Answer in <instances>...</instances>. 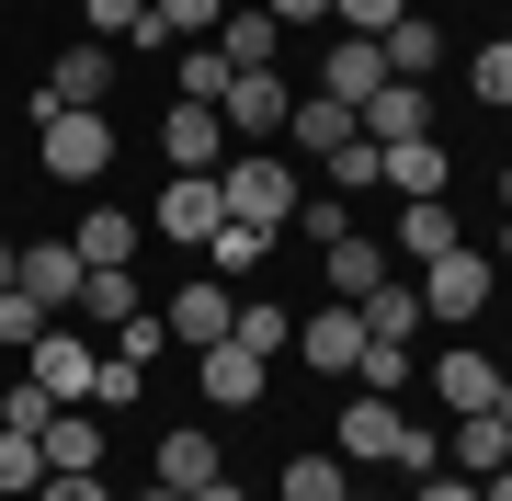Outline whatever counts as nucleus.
Listing matches in <instances>:
<instances>
[{"mask_svg":"<svg viewBox=\"0 0 512 501\" xmlns=\"http://www.w3.org/2000/svg\"><path fill=\"white\" fill-rule=\"evenodd\" d=\"M376 46H387V80H421V92H433V69H444V35H433V12H399Z\"/></svg>","mask_w":512,"mask_h":501,"instance_id":"aec40b11","label":"nucleus"},{"mask_svg":"<svg viewBox=\"0 0 512 501\" xmlns=\"http://www.w3.org/2000/svg\"><path fill=\"white\" fill-rule=\"evenodd\" d=\"M46 467H103V433H92V410H57V422H46Z\"/></svg>","mask_w":512,"mask_h":501,"instance_id":"2f4dec72","label":"nucleus"},{"mask_svg":"<svg viewBox=\"0 0 512 501\" xmlns=\"http://www.w3.org/2000/svg\"><path fill=\"white\" fill-rule=\"evenodd\" d=\"M148 228H160V240H183V251H205V240L228 228L217 171H171V183H160V205H148Z\"/></svg>","mask_w":512,"mask_h":501,"instance_id":"423d86ee","label":"nucleus"},{"mask_svg":"<svg viewBox=\"0 0 512 501\" xmlns=\"http://www.w3.org/2000/svg\"><path fill=\"white\" fill-rule=\"evenodd\" d=\"M194 376H205V410H251L274 365H262L251 342H205V353H194Z\"/></svg>","mask_w":512,"mask_h":501,"instance_id":"9b49d317","label":"nucleus"},{"mask_svg":"<svg viewBox=\"0 0 512 501\" xmlns=\"http://www.w3.org/2000/svg\"><path fill=\"white\" fill-rule=\"evenodd\" d=\"M148 501H183V490H148Z\"/></svg>","mask_w":512,"mask_h":501,"instance_id":"603ef678","label":"nucleus"},{"mask_svg":"<svg viewBox=\"0 0 512 501\" xmlns=\"http://www.w3.org/2000/svg\"><path fill=\"white\" fill-rule=\"evenodd\" d=\"M274 23H330V0H262Z\"/></svg>","mask_w":512,"mask_h":501,"instance_id":"de8ad7c7","label":"nucleus"},{"mask_svg":"<svg viewBox=\"0 0 512 501\" xmlns=\"http://www.w3.org/2000/svg\"><path fill=\"white\" fill-rule=\"evenodd\" d=\"M410 12H421V0H410Z\"/></svg>","mask_w":512,"mask_h":501,"instance_id":"5fc2aeb1","label":"nucleus"},{"mask_svg":"<svg viewBox=\"0 0 512 501\" xmlns=\"http://www.w3.org/2000/svg\"><path fill=\"white\" fill-rule=\"evenodd\" d=\"M160 342H171V331H160V308H137L126 331H114V353H126V365H148V353H160Z\"/></svg>","mask_w":512,"mask_h":501,"instance_id":"a18cd8bd","label":"nucleus"},{"mask_svg":"<svg viewBox=\"0 0 512 501\" xmlns=\"http://www.w3.org/2000/svg\"><path fill=\"white\" fill-rule=\"evenodd\" d=\"M12 285H23L46 319H69V308H80V251H69V240H23V251H12Z\"/></svg>","mask_w":512,"mask_h":501,"instance_id":"6e6552de","label":"nucleus"},{"mask_svg":"<svg viewBox=\"0 0 512 501\" xmlns=\"http://www.w3.org/2000/svg\"><path fill=\"white\" fill-rule=\"evenodd\" d=\"M35 501H114V490H103V467H46Z\"/></svg>","mask_w":512,"mask_h":501,"instance_id":"37998d69","label":"nucleus"},{"mask_svg":"<svg viewBox=\"0 0 512 501\" xmlns=\"http://www.w3.org/2000/svg\"><path fill=\"white\" fill-rule=\"evenodd\" d=\"M353 319H365L376 342H410V331H421V285H399V274H387V285H376V297L353 308Z\"/></svg>","mask_w":512,"mask_h":501,"instance_id":"c756f323","label":"nucleus"},{"mask_svg":"<svg viewBox=\"0 0 512 501\" xmlns=\"http://www.w3.org/2000/svg\"><path fill=\"white\" fill-rule=\"evenodd\" d=\"M92 365L103 353H92V331H69V319H46V342L23 353V376H35L57 410H92Z\"/></svg>","mask_w":512,"mask_h":501,"instance_id":"39448f33","label":"nucleus"},{"mask_svg":"<svg viewBox=\"0 0 512 501\" xmlns=\"http://www.w3.org/2000/svg\"><path fill=\"white\" fill-rule=\"evenodd\" d=\"M365 137H376V149H410V137H433V92H421V80H387V92L365 103Z\"/></svg>","mask_w":512,"mask_h":501,"instance_id":"a211bd4d","label":"nucleus"},{"mask_svg":"<svg viewBox=\"0 0 512 501\" xmlns=\"http://www.w3.org/2000/svg\"><path fill=\"white\" fill-rule=\"evenodd\" d=\"M69 251H80V262H126V251H137V217H126V205H92V217L69 228Z\"/></svg>","mask_w":512,"mask_h":501,"instance_id":"cd10ccee","label":"nucleus"},{"mask_svg":"<svg viewBox=\"0 0 512 501\" xmlns=\"http://www.w3.org/2000/svg\"><path fill=\"white\" fill-rule=\"evenodd\" d=\"M353 388L399 399V388H410V342H376V331H365V365H353Z\"/></svg>","mask_w":512,"mask_h":501,"instance_id":"72a5a7b5","label":"nucleus"},{"mask_svg":"<svg viewBox=\"0 0 512 501\" xmlns=\"http://www.w3.org/2000/svg\"><path fill=\"white\" fill-rule=\"evenodd\" d=\"M148 297H137V274H126V262H80V319H92V331L114 342V331H126V319H137Z\"/></svg>","mask_w":512,"mask_h":501,"instance_id":"f3484780","label":"nucleus"},{"mask_svg":"<svg viewBox=\"0 0 512 501\" xmlns=\"http://www.w3.org/2000/svg\"><path fill=\"white\" fill-rule=\"evenodd\" d=\"M0 422H12V433H46V422H57V399L35 388V376H23V388H12V399H0Z\"/></svg>","mask_w":512,"mask_h":501,"instance_id":"79ce46f5","label":"nucleus"},{"mask_svg":"<svg viewBox=\"0 0 512 501\" xmlns=\"http://www.w3.org/2000/svg\"><path fill=\"white\" fill-rule=\"evenodd\" d=\"M137 388H148V365H126V353L92 365V410H137Z\"/></svg>","mask_w":512,"mask_h":501,"instance_id":"e433bc0d","label":"nucleus"},{"mask_svg":"<svg viewBox=\"0 0 512 501\" xmlns=\"http://www.w3.org/2000/svg\"><path fill=\"white\" fill-rule=\"evenodd\" d=\"M228 149L239 137H285V114H296V92H285V69H228Z\"/></svg>","mask_w":512,"mask_h":501,"instance_id":"0eeeda50","label":"nucleus"},{"mask_svg":"<svg viewBox=\"0 0 512 501\" xmlns=\"http://www.w3.org/2000/svg\"><path fill=\"white\" fill-rule=\"evenodd\" d=\"M35 149L57 183H103L114 171V126H103V103H35Z\"/></svg>","mask_w":512,"mask_h":501,"instance_id":"f03ea898","label":"nucleus"},{"mask_svg":"<svg viewBox=\"0 0 512 501\" xmlns=\"http://www.w3.org/2000/svg\"><path fill=\"white\" fill-rule=\"evenodd\" d=\"M274 35H285V23L251 0V12H228V23H217V57H228V69H274Z\"/></svg>","mask_w":512,"mask_h":501,"instance_id":"5701e85b","label":"nucleus"},{"mask_svg":"<svg viewBox=\"0 0 512 501\" xmlns=\"http://www.w3.org/2000/svg\"><path fill=\"white\" fill-rule=\"evenodd\" d=\"M399 251H410V262L456 251V205H444V194H421V205H399Z\"/></svg>","mask_w":512,"mask_h":501,"instance_id":"bb28decb","label":"nucleus"},{"mask_svg":"<svg viewBox=\"0 0 512 501\" xmlns=\"http://www.w3.org/2000/svg\"><path fill=\"white\" fill-rule=\"evenodd\" d=\"M296 353H308L319 376H353V365H365V319H353L342 297H330L319 319H296Z\"/></svg>","mask_w":512,"mask_h":501,"instance_id":"ddd939ff","label":"nucleus"},{"mask_svg":"<svg viewBox=\"0 0 512 501\" xmlns=\"http://www.w3.org/2000/svg\"><path fill=\"white\" fill-rule=\"evenodd\" d=\"M296 228L330 251V240H353V205H342V194H296Z\"/></svg>","mask_w":512,"mask_h":501,"instance_id":"4c0bfd02","label":"nucleus"},{"mask_svg":"<svg viewBox=\"0 0 512 501\" xmlns=\"http://www.w3.org/2000/svg\"><path fill=\"white\" fill-rule=\"evenodd\" d=\"M228 342H251V353H262V365H274V342H296V319H285L274 297H251V308H239V319H228Z\"/></svg>","mask_w":512,"mask_h":501,"instance_id":"473e14b6","label":"nucleus"},{"mask_svg":"<svg viewBox=\"0 0 512 501\" xmlns=\"http://www.w3.org/2000/svg\"><path fill=\"white\" fill-rule=\"evenodd\" d=\"M160 149H171V171H217L228 160V114L217 103H171L160 114Z\"/></svg>","mask_w":512,"mask_h":501,"instance_id":"9d476101","label":"nucleus"},{"mask_svg":"<svg viewBox=\"0 0 512 501\" xmlns=\"http://www.w3.org/2000/svg\"><path fill=\"white\" fill-rule=\"evenodd\" d=\"M467 92L512 114V35H490V46H478V57H467Z\"/></svg>","mask_w":512,"mask_h":501,"instance_id":"f704fd0d","label":"nucleus"},{"mask_svg":"<svg viewBox=\"0 0 512 501\" xmlns=\"http://www.w3.org/2000/svg\"><path fill=\"white\" fill-rule=\"evenodd\" d=\"M35 490H46V433L0 422V501H35Z\"/></svg>","mask_w":512,"mask_h":501,"instance_id":"a878e982","label":"nucleus"},{"mask_svg":"<svg viewBox=\"0 0 512 501\" xmlns=\"http://www.w3.org/2000/svg\"><path fill=\"white\" fill-rule=\"evenodd\" d=\"M330 456H342V467H410V479H433V467H444V433H410L399 399L353 388V410L330 422Z\"/></svg>","mask_w":512,"mask_h":501,"instance_id":"f257e3e1","label":"nucleus"},{"mask_svg":"<svg viewBox=\"0 0 512 501\" xmlns=\"http://www.w3.org/2000/svg\"><path fill=\"white\" fill-rule=\"evenodd\" d=\"M296 194H308V183H296V171L285 160H217V205H228V217L239 228H262V240H274V228H296Z\"/></svg>","mask_w":512,"mask_h":501,"instance_id":"7ed1b4c3","label":"nucleus"},{"mask_svg":"<svg viewBox=\"0 0 512 501\" xmlns=\"http://www.w3.org/2000/svg\"><path fill=\"white\" fill-rule=\"evenodd\" d=\"M433 388H444V410H490V399H501V365H490V353H467V342H456V353L433 365Z\"/></svg>","mask_w":512,"mask_h":501,"instance_id":"4be33fe9","label":"nucleus"},{"mask_svg":"<svg viewBox=\"0 0 512 501\" xmlns=\"http://www.w3.org/2000/svg\"><path fill=\"white\" fill-rule=\"evenodd\" d=\"M490 285H501V262L490 251H433V262H421V319H456V331H467V319L478 308H490Z\"/></svg>","mask_w":512,"mask_h":501,"instance_id":"20e7f679","label":"nucleus"},{"mask_svg":"<svg viewBox=\"0 0 512 501\" xmlns=\"http://www.w3.org/2000/svg\"><path fill=\"white\" fill-rule=\"evenodd\" d=\"M444 467H456V479H501V467H512V422H501V410H456Z\"/></svg>","mask_w":512,"mask_h":501,"instance_id":"dca6fc26","label":"nucleus"},{"mask_svg":"<svg viewBox=\"0 0 512 501\" xmlns=\"http://www.w3.org/2000/svg\"><path fill=\"white\" fill-rule=\"evenodd\" d=\"M376 183V137H353V149H330V194H365Z\"/></svg>","mask_w":512,"mask_h":501,"instance_id":"a19ab883","label":"nucleus"},{"mask_svg":"<svg viewBox=\"0 0 512 501\" xmlns=\"http://www.w3.org/2000/svg\"><path fill=\"white\" fill-rule=\"evenodd\" d=\"M319 92H330V103H353V114H365V103L387 92V46H376V35H342V46H330V57H319Z\"/></svg>","mask_w":512,"mask_h":501,"instance_id":"1a4fd4ad","label":"nucleus"},{"mask_svg":"<svg viewBox=\"0 0 512 501\" xmlns=\"http://www.w3.org/2000/svg\"><path fill=\"white\" fill-rule=\"evenodd\" d=\"M342 501H365V490H342Z\"/></svg>","mask_w":512,"mask_h":501,"instance_id":"864d4df0","label":"nucleus"},{"mask_svg":"<svg viewBox=\"0 0 512 501\" xmlns=\"http://www.w3.org/2000/svg\"><path fill=\"white\" fill-rule=\"evenodd\" d=\"M353 137H365V114H353V103H330V92H296V114H285V149L330 160V149H353Z\"/></svg>","mask_w":512,"mask_h":501,"instance_id":"4468645a","label":"nucleus"},{"mask_svg":"<svg viewBox=\"0 0 512 501\" xmlns=\"http://www.w3.org/2000/svg\"><path fill=\"white\" fill-rule=\"evenodd\" d=\"M217 23H228V0H148V35H160V46H217Z\"/></svg>","mask_w":512,"mask_h":501,"instance_id":"393cba45","label":"nucleus"},{"mask_svg":"<svg viewBox=\"0 0 512 501\" xmlns=\"http://www.w3.org/2000/svg\"><path fill=\"white\" fill-rule=\"evenodd\" d=\"M137 23H148V0H92V35H103V46H126Z\"/></svg>","mask_w":512,"mask_h":501,"instance_id":"c03bdc74","label":"nucleus"},{"mask_svg":"<svg viewBox=\"0 0 512 501\" xmlns=\"http://www.w3.org/2000/svg\"><path fill=\"white\" fill-rule=\"evenodd\" d=\"M103 92H114V46H103V35H80V46L46 69V92H35V103H103Z\"/></svg>","mask_w":512,"mask_h":501,"instance_id":"6ab92c4d","label":"nucleus"},{"mask_svg":"<svg viewBox=\"0 0 512 501\" xmlns=\"http://www.w3.org/2000/svg\"><path fill=\"white\" fill-rule=\"evenodd\" d=\"M228 319H239V297H228V285H217V274H194V285H183V297H171V308H160V331L205 353V342H228Z\"/></svg>","mask_w":512,"mask_h":501,"instance_id":"f8f14e48","label":"nucleus"},{"mask_svg":"<svg viewBox=\"0 0 512 501\" xmlns=\"http://www.w3.org/2000/svg\"><path fill=\"white\" fill-rule=\"evenodd\" d=\"M376 285H387V251L365 240V228H353V240H330V297H342V308H365Z\"/></svg>","mask_w":512,"mask_h":501,"instance_id":"412c9836","label":"nucleus"},{"mask_svg":"<svg viewBox=\"0 0 512 501\" xmlns=\"http://www.w3.org/2000/svg\"><path fill=\"white\" fill-rule=\"evenodd\" d=\"M262 262H274V240H262V228H217V240H205V274H217V285H239V274H262Z\"/></svg>","mask_w":512,"mask_h":501,"instance_id":"c85d7f7f","label":"nucleus"},{"mask_svg":"<svg viewBox=\"0 0 512 501\" xmlns=\"http://www.w3.org/2000/svg\"><path fill=\"white\" fill-rule=\"evenodd\" d=\"M376 183L399 205H421V194H456V160H444L433 137H410V149H376Z\"/></svg>","mask_w":512,"mask_h":501,"instance_id":"2eb2a0df","label":"nucleus"},{"mask_svg":"<svg viewBox=\"0 0 512 501\" xmlns=\"http://www.w3.org/2000/svg\"><path fill=\"white\" fill-rule=\"evenodd\" d=\"M421 501H490L478 479H456V467H433V479H421Z\"/></svg>","mask_w":512,"mask_h":501,"instance_id":"49530a36","label":"nucleus"},{"mask_svg":"<svg viewBox=\"0 0 512 501\" xmlns=\"http://www.w3.org/2000/svg\"><path fill=\"white\" fill-rule=\"evenodd\" d=\"M342 490H353V467H342V456H296L285 479H274V501H342Z\"/></svg>","mask_w":512,"mask_h":501,"instance_id":"7c9ffc66","label":"nucleus"},{"mask_svg":"<svg viewBox=\"0 0 512 501\" xmlns=\"http://www.w3.org/2000/svg\"><path fill=\"white\" fill-rule=\"evenodd\" d=\"M399 12H410V0H330V23H342V35H387Z\"/></svg>","mask_w":512,"mask_h":501,"instance_id":"ea45409f","label":"nucleus"},{"mask_svg":"<svg viewBox=\"0 0 512 501\" xmlns=\"http://www.w3.org/2000/svg\"><path fill=\"white\" fill-rule=\"evenodd\" d=\"M171 103H228V57L217 46H183V92Z\"/></svg>","mask_w":512,"mask_h":501,"instance_id":"c9c22d12","label":"nucleus"},{"mask_svg":"<svg viewBox=\"0 0 512 501\" xmlns=\"http://www.w3.org/2000/svg\"><path fill=\"white\" fill-rule=\"evenodd\" d=\"M501 205H512V160H501Z\"/></svg>","mask_w":512,"mask_h":501,"instance_id":"3c124183","label":"nucleus"},{"mask_svg":"<svg viewBox=\"0 0 512 501\" xmlns=\"http://www.w3.org/2000/svg\"><path fill=\"white\" fill-rule=\"evenodd\" d=\"M205 479H228L217 433H160V490H205Z\"/></svg>","mask_w":512,"mask_h":501,"instance_id":"b1692460","label":"nucleus"},{"mask_svg":"<svg viewBox=\"0 0 512 501\" xmlns=\"http://www.w3.org/2000/svg\"><path fill=\"white\" fill-rule=\"evenodd\" d=\"M478 490H490V501H512V467H501V479H478Z\"/></svg>","mask_w":512,"mask_h":501,"instance_id":"8fccbe9b","label":"nucleus"},{"mask_svg":"<svg viewBox=\"0 0 512 501\" xmlns=\"http://www.w3.org/2000/svg\"><path fill=\"white\" fill-rule=\"evenodd\" d=\"M183 501H251V490H239V479H205V490H183Z\"/></svg>","mask_w":512,"mask_h":501,"instance_id":"09e8293b","label":"nucleus"},{"mask_svg":"<svg viewBox=\"0 0 512 501\" xmlns=\"http://www.w3.org/2000/svg\"><path fill=\"white\" fill-rule=\"evenodd\" d=\"M0 342H12V353H35V342H46V308L23 297V285H0Z\"/></svg>","mask_w":512,"mask_h":501,"instance_id":"58836bf2","label":"nucleus"}]
</instances>
